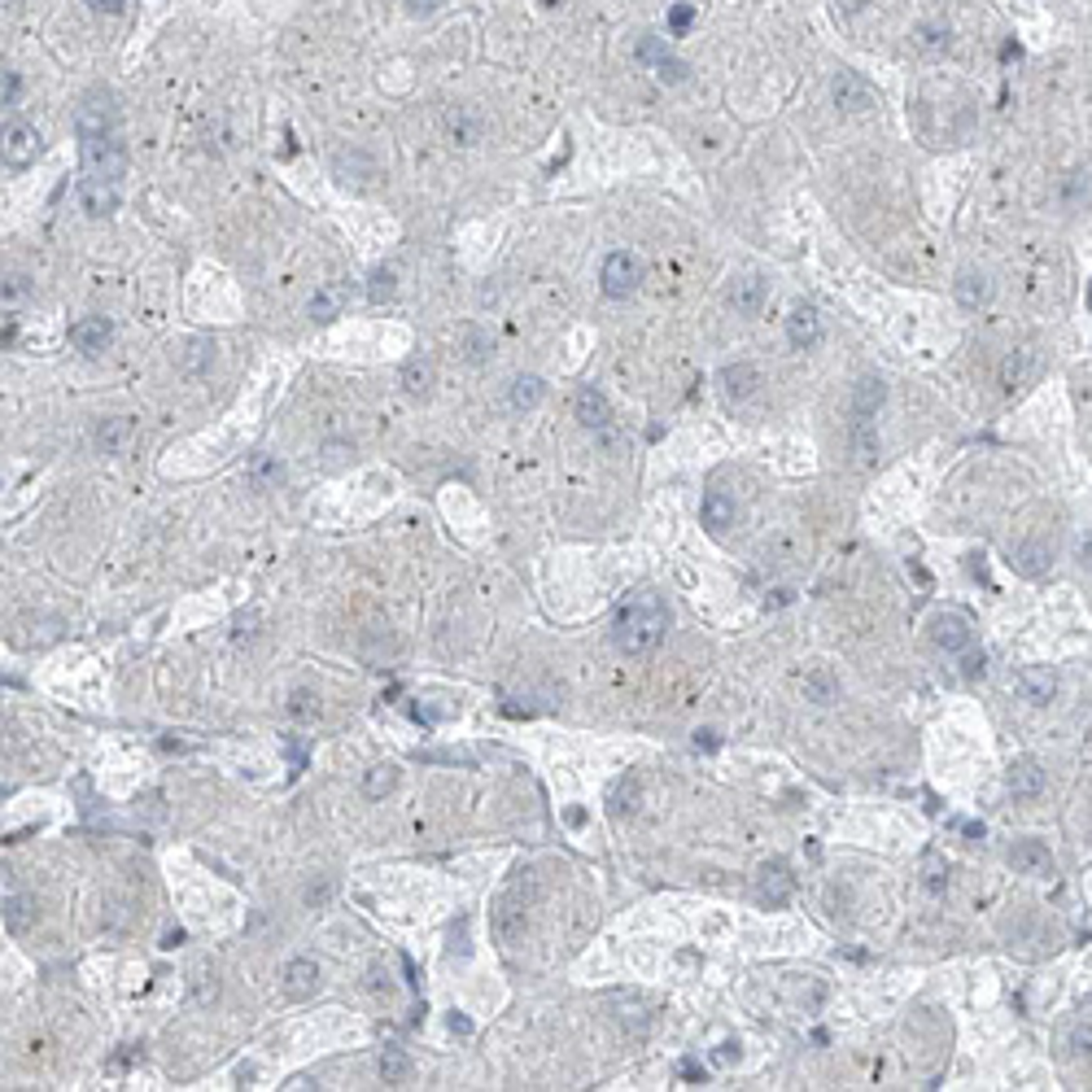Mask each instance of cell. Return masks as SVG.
<instances>
[{"label":"cell","instance_id":"6da1fadb","mask_svg":"<svg viewBox=\"0 0 1092 1092\" xmlns=\"http://www.w3.org/2000/svg\"><path fill=\"white\" fill-rule=\"evenodd\" d=\"M669 633V607L656 590H638L620 604L617 620H612V643L620 656H647L664 643Z\"/></svg>","mask_w":1092,"mask_h":1092},{"label":"cell","instance_id":"7a4b0ae2","mask_svg":"<svg viewBox=\"0 0 1092 1092\" xmlns=\"http://www.w3.org/2000/svg\"><path fill=\"white\" fill-rule=\"evenodd\" d=\"M74 131H79V140L123 131V110H118V97L110 87H92L84 101H79V110H74Z\"/></svg>","mask_w":1092,"mask_h":1092},{"label":"cell","instance_id":"3957f363","mask_svg":"<svg viewBox=\"0 0 1092 1092\" xmlns=\"http://www.w3.org/2000/svg\"><path fill=\"white\" fill-rule=\"evenodd\" d=\"M84 144V175L87 180H110L118 184L123 171H127V149H123V131H110V136H87Z\"/></svg>","mask_w":1092,"mask_h":1092},{"label":"cell","instance_id":"277c9868","mask_svg":"<svg viewBox=\"0 0 1092 1092\" xmlns=\"http://www.w3.org/2000/svg\"><path fill=\"white\" fill-rule=\"evenodd\" d=\"M40 131L31 127V123H9V127L0 131V162L9 166V171H27V166H35V158H40Z\"/></svg>","mask_w":1092,"mask_h":1092},{"label":"cell","instance_id":"5b68a950","mask_svg":"<svg viewBox=\"0 0 1092 1092\" xmlns=\"http://www.w3.org/2000/svg\"><path fill=\"white\" fill-rule=\"evenodd\" d=\"M599 280H604L607 298L625 302V298H633L638 285H643V262H638V254H630V249H617V254H607L604 275H599Z\"/></svg>","mask_w":1092,"mask_h":1092},{"label":"cell","instance_id":"8992f818","mask_svg":"<svg viewBox=\"0 0 1092 1092\" xmlns=\"http://www.w3.org/2000/svg\"><path fill=\"white\" fill-rule=\"evenodd\" d=\"M332 175H337V184H341V188H354V193H363V188L376 184L380 166H376V158H367L363 149H350V153H337V162H332Z\"/></svg>","mask_w":1092,"mask_h":1092},{"label":"cell","instance_id":"52a82bcc","mask_svg":"<svg viewBox=\"0 0 1092 1092\" xmlns=\"http://www.w3.org/2000/svg\"><path fill=\"white\" fill-rule=\"evenodd\" d=\"M319 983H324V975H319V965L311 962V957H293V962L280 970V992H285L288 1001H311L319 992Z\"/></svg>","mask_w":1092,"mask_h":1092},{"label":"cell","instance_id":"ba28073f","mask_svg":"<svg viewBox=\"0 0 1092 1092\" xmlns=\"http://www.w3.org/2000/svg\"><path fill=\"white\" fill-rule=\"evenodd\" d=\"M721 393H726V403H748V398H756L765 385V376L756 363H730V367H721Z\"/></svg>","mask_w":1092,"mask_h":1092},{"label":"cell","instance_id":"9c48e42d","mask_svg":"<svg viewBox=\"0 0 1092 1092\" xmlns=\"http://www.w3.org/2000/svg\"><path fill=\"white\" fill-rule=\"evenodd\" d=\"M821 337H826V324H821V311L813 302H800L795 311L787 315V341L795 345V350H813V345H821Z\"/></svg>","mask_w":1092,"mask_h":1092},{"label":"cell","instance_id":"30bf717a","mask_svg":"<svg viewBox=\"0 0 1092 1092\" xmlns=\"http://www.w3.org/2000/svg\"><path fill=\"white\" fill-rule=\"evenodd\" d=\"M791 891H795V874H791L787 861H765L756 870V896L765 905H787Z\"/></svg>","mask_w":1092,"mask_h":1092},{"label":"cell","instance_id":"8fae6325","mask_svg":"<svg viewBox=\"0 0 1092 1092\" xmlns=\"http://www.w3.org/2000/svg\"><path fill=\"white\" fill-rule=\"evenodd\" d=\"M1009 865L1019 870V874H1032V878H1049L1053 874V852L1045 839H1019L1014 848H1009Z\"/></svg>","mask_w":1092,"mask_h":1092},{"label":"cell","instance_id":"7c38bea8","mask_svg":"<svg viewBox=\"0 0 1092 1092\" xmlns=\"http://www.w3.org/2000/svg\"><path fill=\"white\" fill-rule=\"evenodd\" d=\"M831 92H834V105H839V110H848V114H861V110H870V105H874V87L865 84L857 71H839V74H834Z\"/></svg>","mask_w":1092,"mask_h":1092},{"label":"cell","instance_id":"4fadbf2b","mask_svg":"<svg viewBox=\"0 0 1092 1092\" xmlns=\"http://www.w3.org/2000/svg\"><path fill=\"white\" fill-rule=\"evenodd\" d=\"M573 416L581 419L586 429H594V433L612 429V403H607L604 389H594V385L577 389V398H573Z\"/></svg>","mask_w":1092,"mask_h":1092},{"label":"cell","instance_id":"5bb4252c","mask_svg":"<svg viewBox=\"0 0 1092 1092\" xmlns=\"http://www.w3.org/2000/svg\"><path fill=\"white\" fill-rule=\"evenodd\" d=\"M931 638L939 651H970V643H975V630H970V620L957 617V612H939L931 625Z\"/></svg>","mask_w":1092,"mask_h":1092},{"label":"cell","instance_id":"9a60e30c","mask_svg":"<svg viewBox=\"0 0 1092 1092\" xmlns=\"http://www.w3.org/2000/svg\"><path fill=\"white\" fill-rule=\"evenodd\" d=\"M71 341H74V350H84V354H101V350H110V341H114V328H110L105 315H84L71 324Z\"/></svg>","mask_w":1092,"mask_h":1092},{"label":"cell","instance_id":"2e32d148","mask_svg":"<svg viewBox=\"0 0 1092 1092\" xmlns=\"http://www.w3.org/2000/svg\"><path fill=\"white\" fill-rule=\"evenodd\" d=\"M131 437H136V419L131 416H110L97 424V433H92V446H97V455H123L131 446Z\"/></svg>","mask_w":1092,"mask_h":1092},{"label":"cell","instance_id":"e0dca14e","mask_svg":"<svg viewBox=\"0 0 1092 1092\" xmlns=\"http://www.w3.org/2000/svg\"><path fill=\"white\" fill-rule=\"evenodd\" d=\"M765 302H769V280H765V275L752 272V275H743V280H734V288H730L734 315H761Z\"/></svg>","mask_w":1092,"mask_h":1092},{"label":"cell","instance_id":"ac0fdd59","mask_svg":"<svg viewBox=\"0 0 1092 1092\" xmlns=\"http://www.w3.org/2000/svg\"><path fill=\"white\" fill-rule=\"evenodd\" d=\"M446 136L455 144H476L486 136V114H481L476 105H455V110L446 114Z\"/></svg>","mask_w":1092,"mask_h":1092},{"label":"cell","instance_id":"d6986e66","mask_svg":"<svg viewBox=\"0 0 1092 1092\" xmlns=\"http://www.w3.org/2000/svg\"><path fill=\"white\" fill-rule=\"evenodd\" d=\"M79 202H84V210L92 219L114 215L118 210V184H110V180H87L84 175V184H79Z\"/></svg>","mask_w":1092,"mask_h":1092},{"label":"cell","instance_id":"ffe728a7","mask_svg":"<svg viewBox=\"0 0 1092 1092\" xmlns=\"http://www.w3.org/2000/svg\"><path fill=\"white\" fill-rule=\"evenodd\" d=\"M883 403H887V380H883V376H861L857 389H852V416L874 419V411Z\"/></svg>","mask_w":1092,"mask_h":1092},{"label":"cell","instance_id":"44dd1931","mask_svg":"<svg viewBox=\"0 0 1092 1092\" xmlns=\"http://www.w3.org/2000/svg\"><path fill=\"white\" fill-rule=\"evenodd\" d=\"M1019 690H1022V699H1032V704H1049L1053 695H1058V677H1053V669H1045V664H1027L1019 673Z\"/></svg>","mask_w":1092,"mask_h":1092},{"label":"cell","instance_id":"7402d4cb","mask_svg":"<svg viewBox=\"0 0 1092 1092\" xmlns=\"http://www.w3.org/2000/svg\"><path fill=\"white\" fill-rule=\"evenodd\" d=\"M1009 791L1019 795V800H1035L1040 791H1045V769L1032 761V756H1022V761L1009 765Z\"/></svg>","mask_w":1092,"mask_h":1092},{"label":"cell","instance_id":"603a6c76","mask_svg":"<svg viewBox=\"0 0 1092 1092\" xmlns=\"http://www.w3.org/2000/svg\"><path fill=\"white\" fill-rule=\"evenodd\" d=\"M546 398V380L542 376H516L512 389H507V406L512 411H533V406Z\"/></svg>","mask_w":1092,"mask_h":1092},{"label":"cell","instance_id":"cb8c5ba5","mask_svg":"<svg viewBox=\"0 0 1092 1092\" xmlns=\"http://www.w3.org/2000/svg\"><path fill=\"white\" fill-rule=\"evenodd\" d=\"M494 931H499V939H520L525 935V900H499V909H494Z\"/></svg>","mask_w":1092,"mask_h":1092},{"label":"cell","instance_id":"d4e9b609","mask_svg":"<svg viewBox=\"0 0 1092 1092\" xmlns=\"http://www.w3.org/2000/svg\"><path fill=\"white\" fill-rule=\"evenodd\" d=\"M345 311V285H324L311 298V306H306V315L315 319V324H328V319H337Z\"/></svg>","mask_w":1092,"mask_h":1092},{"label":"cell","instance_id":"484cf974","mask_svg":"<svg viewBox=\"0 0 1092 1092\" xmlns=\"http://www.w3.org/2000/svg\"><path fill=\"white\" fill-rule=\"evenodd\" d=\"M0 913H5V926L14 935H27L31 926H35V918H40V909H35L31 896H9V900L0 905Z\"/></svg>","mask_w":1092,"mask_h":1092},{"label":"cell","instance_id":"4316f807","mask_svg":"<svg viewBox=\"0 0 1092 1092\" xmlns=\"http://www.w3.org/2000/svg\"><path fill=\"white\" fill-rule=\"evenodd\" d=\"M957 302L965 306V311H979V306L992 302V280L983 272H962V280H957Z\"/></svg>","mask_w":1092,"mask_h":1092},{"label":"cell","instance_id":"83f0119b","mask_svg":"<svg viewBox=\"0 0 1092 1092\" xmlns=\"http://www.w3.org/2000/svg\"><path fill=\"white\" fill-rule=\"evenodd\" d=\"M403 389L411 398H429L433 393V363L424 359V354H411V359L403 363Z\"/></svg>","mask_w":1092,"mask_h":1092},{"label":"cell","instance_id":"f1b7e54d","mask_svg":"<svg viewBox=\"0 0 1092 1092\" xmlns=\"http://www.w3.org/2000/svg\"><path fill=\"white\" fill-rule=\"evenodd\" d=\"M1049 564H1053V546L1049 542H1027L1019 555H1014V568H1019L1022 577H1040Z\"/></svg>","mask_w":1092,"mask_h":1092},{"label":"cell","instance_id":"f546056e","mask_svg":"<svg viewBox=\"0 0 1092 1092\" xmlns=\"http://www.w3.org/2000/svg\"><path fill=\"white\" fill-rule=\"evenodd\" d=\"M805 699L808 704H834L839 699V682L831 677V669H813V673H805Z\"/></svg>","mask_w":1092,"mask_h":1092},{"label":"cell","instance_id":"4dcf8cb0","mask_svg":"<svg viewBox=\"0 0 1092 1092\" xmlns=\"http://www.w3.org/2000/svg\"><path fill=\"white\" fill-rule=\"evenodd\" d=\"M393 787H398V765H393V761L372 765V769H367V778H363V795H367V800H385Z\"/></svg>","mask_w":1092,"mask_h":1092},{"label":"cell","instance_id":"1f68e13d","mask_svg":"<svg viewBox=\"0 0 1092 1092\" xmlns=\"http://www.w3.org/2000/svg\"><path fill=\"white\" fill-rule=\"evenodd\" d=\"M249 481H254V489H275L285 481V463L275 455H254L249 459Z\"/></svg>","mask_w":1092,"mask_h":1092},{"label":"cell","instance_id":"d6a6232c","mask_svg":"<svg viewBox=\"0 0 1092 1092\" xmlns=\"http://www.w3.org/2000/svg\"><path fill=\"white\" fill-rule=\"evenodd\" d=\"M704 525L708 529H726V525H734V499L730 494L708 489L704 494Z\"/></svg>","mask_w":1092,"mask_h":1092},{"label":"cell","instance_id":"836d02e7","mask_svg":"<svg viewBox=\"0 0 1092 1092\" xmlns=\"http://www.w3.org/2000/svg\"><path fill=\"white\" fill-rule=\"evenodd\" d=\"M393 293H398V272H393V267H376V272L367 275V302L380 306V302H389Z\"/></svg>","mask_w":1092,"mask_h":1092},{"label":"cell","instance_id":"e575fe53","mask_svg":"<svg viewBox=\"0 0 1092 1092\" xmlns=\"http://www.w3.org/2000/svg\"><path fill=\"white\" fill-rule=\"evenodd\" d=\"M852 450H857V459H874V455H878L874 419H857V416H852Z\"/></svg>","mask_w":1092,"mask_h":1092},{"label":"cell","instance_id":"d590c367","mask_svg":"<svg viewBox=\"0 0 1092 1092\" xmlns=\"http://www.w3.org/2000/svg\"><path fill=\"white\" fill-rule=\"evenodd\" d=\"M1027 367H1032V354H1027V350H1014V354H1005V363H1001V385H1005V393H1014V389L1022 385Z\"/></svg>","mask_w":1092,"mask_h":1092},{"label":"cell","instance_id":"8d00e7d4","mask_svg":"<svg viewBox=\"0 0 1092 1092\" xmlns=\"http://www.w3.org/2000/svg\"><path fill=\"white\" fill-rule=\"evenodd\" d=\"M459 337H463V359L473 363V367H481V363L489 359V337L481 328H473V324L459 328Z\"/></svg>","mask_w":1092,"mask_h":1092},{"label":"cell","instance_id":"74e56055","mask_svg":"<svg viewBox=\"0 0 1092 1092\" xmlns=\"http://www.w3.org/2000/svg\"><path fill=\"white\" fill-rule=\"evenodd\" d=\"M406 1075H411V1058H406L403 1049L380 1053V1079H385V1084H403Z\"/></svg>","mask_w":1092,"mask_h":1092},{"label":"cell","instance_id":"f35d334b","mask_svg":"<svg viewBox=\"0 0 1092 1092\" xmlns=\"http://www.w3.org/2000/svg\"><path fill=\"white\" fill-rule=\"evenodd\" d=\"M31 293H35V280L22 272L14 275H0V302H27Z\"/></svg>","mask_w":1092,"mask_h":1092},{"label":"cell","instance_id":"ab89813d","mask_svg":"<svg viewBox=\"0 0 1092 1092\" xmlns=\"http://www.w3.org/2000/svg\"><path fill=\"white\" fill-rule=\"evenodd\" d=\"M913 44H918L922 53H944V48H949V27H935V22H922V27L913 31Z\"/></svg>","mask_w":1092,"mask_h":1092},{"label":"cell","instance_id":"60d3db41","mask_svg":"<svg viewBox=\"0 0 1092 1092\" xmlns=\"http://www.w3.org/2000/svg\"><path fill=\"white\" fill-rule=\"evenodd\" d=\"M288 712H293L298 721H315L319 717V695L315 690H293V695H288Z\"/></svg>","mask_w":1092,"mask_h":1092},{"label":"cell","instance_id":"b9f144b4","mask_svg":"<svg viewBox=\"0 0 1092 1092\" xmlns=\"http://www.w3.org/2000/svg\"><path fill=\"white\" fill-rule=\"evenodd\" d=\"M210 359H215V341H193V345H188V354H184V372L197 376Z\"/></svg>","mask_w":1092,"mask_h":1092},{"label":"cell","instance_id":"7bdbcfd3","mask_svg":"<svg viewBox=\"0 0 1092 1092\" xmlns=\"http://www.w3.org/2000/svg\"><path fill=\"white\" fill-rule=\"evenodd\" d=\"M1079 202H1088V171H1071V184H1066V206L1075 210Z\"/></svg>","mask_w":1092,"mask_h":1092},{"label":"cell","instance_id":"ee69618b","mask_svg":"<svg viewBox=\"0 0 1092 1092\" xmlns=\"http://www.w3.org/2000/svg\"><path fill=\"white\" fill-rule=\"evenodd\" d=\"M18 87H22V79H18L14 71H5V66H0V110L18 101Z\"/></svg>","mask_w":1092,"mask_h":1092},{"label":"cell","instance_id":"f6af8a7d","mask_svg":"<svg viewBox=\"0 0 1092 1092\" xmlns=\"http://www.w3.org/2000/svg\"><path fill=\"white\" fill-rule=\"evenodd\" d=\"M690 22H695V5H673V14H669V31H673V35H686Z\"/></svg>","mask_w":1092,"mask_h":1092},{"label":"cell","instance_id":"bcb514c9","mask_svg":"<svg viewBox=\"0 0 1092 1092\" xmlns=\"http://www.w3.org/2000/svg\"><path fill=\"white\" fill-rule=\"evenodd\" d=\"M1071 1053H1084V1058H1088V1019H1075V1032H1071Z\"/></svg>","mask_w":1092,"mask_h":1092},{"label":"cell","instance_id":"7dc6e473","mask_svg":"<svg viewBox=\"0 0 1092 1092\" xmlns=\"http://www.w3.org/2000/svg\"><path fill=\"white\" fill-rule=\"evenodd\" d=\"M87 9H92V14H110V18H118L123 9H127V0H87Z\"/></svg>","mask_w":1092,"mask_h":1092},{"label":"cell","instance_id":"c3c4849f","mask_svg":"<svg viewBox=\"0 0 1092 1092\" xmlns=\"http://www.w3.org/2000/svg\"><path fill=\"white\" fill-rule=\"evenodd\" d=\"M328 896H332V883H328V878H324V883H319V887H315V883H311V887H306V905L315 909V905H324V900H328Z\"/></svg>","mask_w":1092,"mask_h":1092},{"label":"cell","instance_id":"681fc988","mask_svg":"<svg viewBox=\"0 0 1092 1092\" xmlns=\"http://www.w3.org/2000/svg\"><path fill=\"white\" fill-rule=\"evenodd\" d=\"M983 669H988V664H983V651H979V656H965V664H962L965 677H983Z\"/></svg>","mask_w":1092,"mask_h":1092},{"label":"cell","instance_id":"f907efd6","mask_svg":"<svg viewBox=\"0 0 1092 1092\" xmlns=\"http://www.w3.org/2000/svg\"><path fill=\"white\" fill-rule=\"evenodd\" d=\"M406 9L411 14H433V9H442V0H406Z\"/></svg>","mask_w":1092,"mask_h":1092},{"label":"cell","instance_id":"816d5d0a","mask_svg":"<svg viewBox=\"0 0 1092 1092\" xmlns=\"http://www.w3.org/2000/svg\"><path fill=\"white\" fill-rule=\"evenodd\" d=\"M717 743H721V739H717V730H699V734H695V748L712 752V748H717Z\"/></svg>","mask_w":1092,"mask_h":1092},{"label":"cell","instance_id":"f5cc1de1","mask_svg":"<svg viewBox=\"0 0 1092 1092\" xmlns=\"http://www.w3.org/2000/svg\"><path fill=\"white\" fill-rule=\"evenodd\" d=\"M324 455H328V459H324V463H328V468H337V463H341L345 455H350V446H337V442H332L328 450H324Z\"/></svg>","mask_w":1092,"mask_h":1092},{"label":"cell","instance_id":"db71d44e","mask_svg":"<svg viewBox=\"0 0 1092 1092\" xmlns=\"http://www.w3.org/2000/svg\"><path fill=\"white\" fill-rule=\"evenodd\" d=\"M791 599H795V590H787V586H782V590H774V594H769V604H774V607H787Z\"/></svg>","mask_w":1092,"mask_h":1092},{"label":"cell","instance_id":"11a10c76","mask_svg":"<svg viewBox=\"0 0 1092 1092\" xmlns=\"http://www.w3.org/2000/svg\"><path fill=\"white\" fill-rule=\"evenodd\" d=\"M254 625H259V612L241 617V620H236V638H241V633H254Z\"/></svg>","mask_w":1092,"mask_h":1092},{"label":"cell","instance_id":"9f6ffc18","mask_svg":"<svg viewBox=\"0 0 1092 1092\" xmlns=\"http://www.w3.org/2000/svg\"><path fill=\"white\" fill-rule=\"evenodd\" d=\"M450 1032H459V1035H468V1032H473V1022L463 1019V1014H450Z\"/></svg>","mask_w":1092,"mask_h":1092},{"label":"cell","instance_id":"6f0895ef","mask_svg":"<svg viewBox=\"0 0 1092 1092\" xmlns=\"http://www.w3.org/2000/svg\"><path fill=\"white\" fill-rule=\"evenodd\" d=\"M682 1075H686V1079H704V1066L686 1058V1062H682Z\"/></svg>","mask_w":1092,"mask_h":1092},{"label":"cell","instance_id":"680465c9","mask_svg":"<svg viewBox=\"0 0 1092 1092\" xmlns=\"http://www.w3.org/2000/svg\"><path fill=\"white\" fill-rule=\"evenodd\" d=\"M717 1058H721V1062H734V1058H739V1045H721Z\"/></svg>","mask_w":1092,"mask_h":1092},{"label":"cell","instance_id":"91938a15","mask_svg":"<svg viewBox=\"0 0 1092 1092\" xmlns=\"http://www.w3.org/2000/svg\"><path fill=\"white\" fill-rule=\"evenodd\" d=\"M0 5H14V0H0Z\"/></svg>","mask_w":1092,"mask_h":1092}]
</instances>
